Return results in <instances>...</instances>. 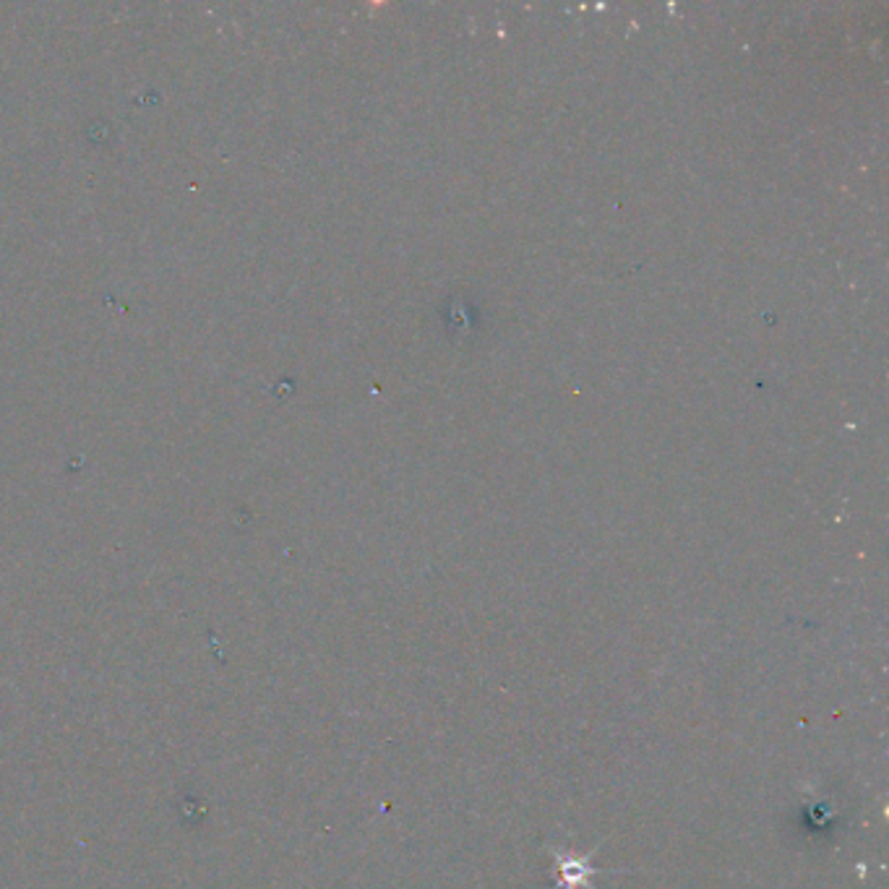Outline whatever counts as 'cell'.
Instances as JSON below:
<instances>
[{
    "instance_id": "obj_1",
    "label": "cell",
    "mask_w": 889,
    "mask_h": 889,
    "mask_svg": "<svg viewBox=\"0 0 889 889\" xmlns=\"http://www.w3.org/2000/svg\"><path fill=\"white\" fill-rule=\"evenodd\" d=\"M556 869L563 889H590V879L598 873L595 866H590V855L556 853Z\"/></svg>"
}]
</instances>
